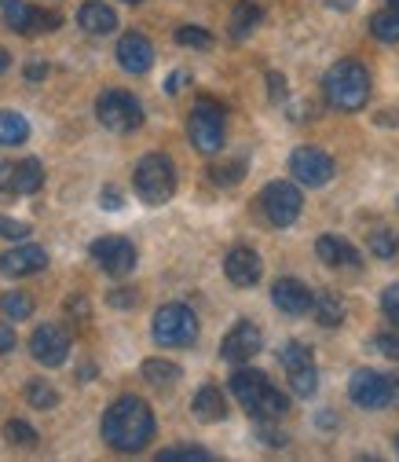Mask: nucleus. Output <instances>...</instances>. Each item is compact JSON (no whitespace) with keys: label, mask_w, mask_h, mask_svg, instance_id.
Instances as JSON below:
<instances>
[{"label":"nucleus","mask_w":399,"mask_h":462,"mask_svg":"<svg viewBox=\"0 0 399 462\" xmlns=\"http://www.w3.org/2000/svg\"><path fill=\"white\" fill-rule=\"evenodd\" d=\"M177 44L205 51V48H213V33H209V30H202V26H180V30H177Z\"/></svg>","instance_id":"nucleus-34"},{"label":"nucleus","mask_w":399,"mask_h":462,"mask_svg":"<svg viewBox=\"0 0 399 462\" xmlns=\"http://www.w3.org/2000/svg\"><path fill=\"white\" fill-rule=\"evenodd\" d=\"M290 172L301 188H326L333 180V158L319 147H297L290 158Z\"/></svg>","instance_id":"nucleus-12"},{"label":"nucleus","mask_w":399,"mask_h":462,"mask_svg":"<svg viewBox=\"0 0 399 462\" xmlns=\"http://www.w3.org/2000/svg\"><path fill=\"white\" fill-rule=\"evenodd\" d=\"M231 393L257 422H278L282 415H290V400L282 396L271 385V378L257 367H239L231 374Z\"/></svg>","instance_id":"nucleus-2"},{"label":"nucleus","mask_w":399,"mask_h":462,"mask_svg":"<svg viewBox=\"0 0 399 462\" xmlns=\"http://www.w3.org/2000/svg\"><path fill=\"white\" fill-rule=\"evenodd\" d=\"M44 74H48V67H44V63H30V67H26V78H30V81H41Z\"/></svg>","instance_id":"nucleus-45"},{"label":"nucleus","mask_w":399,"mask_h":462,"mask_svg":"<svg viewBox=\"0 0 399 462\" xmlns=\"http://www.w3.org/2000/svg\"><path fill=\"white\" fill-rule=\"evenodd\" d=\"M349 396H352L356 408H363V411L388 408V403H392V378H385L374 367H359L349 378Z\"/></svg>","instance_id":"nucleus-9"},{"label":"nucleus","mask_w":399,"mask_h":462,"mask_svg":"<svg viewBox=\"0 0 399 462\" xmlns=\"http://www.w3.org/2000/svg\"><path fill=\"white\" fill-rule=\"evenodd\" d=\"M26 136H30V122L23 118V114L0 110V143H5V147H19V143H26Z\"/></svg>","instance_id":"nucleus-26"},{"label":"nucleus","mask_w":399,"mask_h":462,"mask_svg":"<svg viewBox=\"0 0 399 462\" xmlns=\"http://www.w3.org/2000/svg\"><path fill=\"white\" fill-rule=\"evenodd\" d=\"M195 415H198V422H223L227 419V400H223V393L216 389V385H202L198 393H195Z\"/></svg>","instance_id":"nucleus-23"},{"label":"nucleus","mask_w":399,"mask_h":462,"mask_svg":"<svg viewBox=\"0 0 399 462\" xmlns=\"http://www.w3.org/2000/svg\"><path fill=\"white\" fill-rule=\"evenodd\" d=\"M41 184H44V165L37 158L0 165V191H8V195H33V191H41Z\"/></svg>","instance_id":"nucleus-16"},{"label":"nucleus","mask_w":399,"mask_h":462,"mask_svg":"<svg viewBox=\"0 0 399 462\" xmlns=\"http://www.w3.org/2000/svg\"><path fill=\"white\" fill-rule=\"evenodd\" d=\"M92 261L106 275H129L136 268V246L122 236H103V239L92 243Z\"/></svg>","instance_id":"nucleus-14"},{"label":"nucleus","mask_w":399,"mask_h":462,"mask_svg":"<svg viewBox=\"0 0 399 462\" xmlns=\"http://www.w3.org/2000/svg\"><path fill=\"white\" fill-rule=\"evenodd\" d=\"M187 81H191L187 74H173V78H168V85H165V88H168V92H173V96H177V92H180V88H184Z\"/></svg>","instance_id":"nucleus-44"},{"label":"nucleus","mask_w":399,"mask_h":462,"mask_svg":"<svg viewBox=\"0 0 399 462\" xmlns=\"http://www.w3.org/2000/svg\"><path fill=\"white\" fill-rule=\"evenodd\" d=\"M242 177H246V162H242V158H235V162H220V165L209 169V180H213L216 188H235Z\"/></svg>","instance_id":"nucleus-29"},{"label":"nucleus","mask_w":399,"mask_h":462,"mask_svg":"<svg viewBox=\"0 0 399 462\" xmlns=\"http://www.w3.org/2000/svg\"><path fill=\"white\" fill-rule=\"evenodd\" d=\"M30 353H33V360L44 364V367H63L67 356H70V334H67L59 323H44V327H37L33 337H30Z\"/></svg>","instance_id":"nucleus-13"},{"label":"nucleus","mask_w":399,"mask_h":462,"mask_svg":"<svg viewBox=\"0 0 399 462\" xmlns=\"http://www.w3.org/2000/svg\"><path fill=\"white\" fill-rule=\"evenodd\" d=\"M381 312H385V319L392 327H399V282H392V286L381 291Z\"/></svg>","instance_id":"nucleus-37"},{"label":"nucleus","mask_w":399,"mask_h":462,"mask_svg":"<svg viewBox=\"0 0 399 462\" xmlns=\"http://www.w3.org/2000/svg\"><path fill=\"white\" fill-rule=\"evenodd\" d=\"M132 184H136V195L147 206H161V202L173 199V191H177V169H173V162H168L165 154H147L136 165Z\"/></svg>","instance_id":"nucleus-4"},{"label":"nucleus","mask_w":399,"mask_h":462,"mask_svg":"<svg viewBox=\"0 0 399 462\" xmlns=\"http://www.w3.org/2000/svg\"><path fill=\"white\" fill-rule=\"evenodd\" d=\"M223 272H227V279H231L235 286H257L260 275H264V261H260L257 250L235 246L231 254H227V261H223Z\"/></svg>","instance_id":"nucleus-18"},{"label":"nucleus","mask_w":399,"mask_h":462,"mask_svg":"<svg viewBox=\"0 0 399 462\" xmlns=\"http://www.w3.org/2000/svg\"><path fill=\"white\" fill-rule=\"evenodd\" d=\"M41 268H48V254L41 246H33V243H23V246H15L8 254H0V272L5 275H33Z\"/></svg>","instance_id":"nucleus-20"},{"label":"nucleus","mask_w":399,"mask_h":462,"mask_svg":"<svg viewBox=\"0 0 399 462\" xmlns=\"http://www.w3.org/2000/svg\"><path fill=\"white\" fill-rule=\"evenodd\" d=\"M260 349H264L260 327L249 323V319H242V323H235L231 330H227V337H223V345H220V356H223L227 364H246V360H253Z\"/></svg>","instance_id":"nucleus-15"},{"label":"nucleus","mask_w":399,"mask_h":462,"mask_svg":"<svg viewBox=\"0 0 399 462\" xmlns=\"http://www.w3.org/2000/svg\"><path fill=\"white\" fill-rule=\"evenodd\" d=\"M122 5H143V0H122Z\"/></svg>","instance_id":"nucleus-47"},{"label":"nucleus","mask_w":399,"mask_h":462,"mask_svg":"<svg viewBox=\"0 0 399 462\" xmlns=\"http://www.w3.org/2000/svg\"><path fill=\"white\" fill-rule=\"evenodd\" d=\"M388 5H392V8H399V0H388Z\"/></svg>","instance_id":"nucleus-48"},{"label":"nucleus","mask_w":399,"mask_h":462,"mask_svg":"<svg viewBox=\"0 0 399 462\" xmlns=\"http://www.w3.org/2000/svg\"><path fill=\"white\" fill-rule=\"evenodd\" d=\"M322 92L330 99L333 110H345V114H356L367 106L370 99V74L359 60H340L326 78H322Z\"/></svg>","instance_id":"nucleus-3"},{"label":"nucleus","mask_w":399,"mask_h":462,"mask_svg":"<svg viewBox=\"0 0 399 462\" xmlns=\"http://www.w3.org/2000/svg\"><path fill=\"white\" fill-rule=\"evenodd\" d=\"M282 367H286V374H290V389L297 393V396H315V389H319V367H315V360H312V349L304 341H290L286 349H282Z\"/></svg>","instance_id":"nucleus-10"},{"label":"nucleus","mask_w":399,"mask_h":462,"mask_svg":"<svg viewBox=\"0 0 399 462\" xmlns=\"http://www.w3.org/2000/svg\"><path fill=\"white\" fill-rule=\"evenodd\" d=\"M0 15H5V23L23 37H41V33H48V30H55L63 23L59 15L41 12V8L26 5V0H5V5H0Z\"/></svg>","instance_id":"nucleus-11"},{"label":"nucleus","mask_w":399,"mask_h":462,"mask_svg":"<svg viewBox=\"0 0 399 462\" xmlns=\"http://www.w3.org/2000/svg\"><path fill=\"white\" fill-rule=\"evenodd\" d=\"M315 254L330 268H359L363 264V254L349 239H340V236H319L315 239Z\"/></svg>","instance_id":"nucleus-21"},{"label":"nucleus","mask_w":399,"mask_h":462,"mask_svg":"<svg viewBox=\"0 0 399 462\" xmlns=\"http://www.w3.org/2000/svg\"><path fill=\"white\" fill-rule=\"evenodd\" d=\"M367 246H370V254L374 257H381V261H392L395 254H399V239L392 236V231H385V227H377L374 236L367 239Z\"/></svg>","instance_id":"nucleus-31"},{"label":"nucleus","mask_w":399,"mask_h":462,"mask_svg":"<svg viewBox=\"0 0 399 462\" xmlns=\"http://www.w3.org/2000/svg\"><path fill=\"white\" fill-rule=\"evenodd\" d=\"M260 209H264L268 224H275V227H290V224L301 217V209H304L301 188L290 184V180H275V184H268V188L260 191Z\"/></svg>","instance_id":"nucleus-7"},{"label":"nucleus","mask_w":399,"mask_h":462,"mask_svg":"<svg viewBox=\"0 0 399 462\" xmlns=\"http://www.w3.org/2000/svg\"><path fill=\"white\" fill-rule=\"evenodd\" d=\"M95 118L110 129V133H136L143 125V106L132 92L122 88H106L95 99Z\"/></svg>","instance_id":"nucleus-5"},{"label":"nucleus","mask_w":399,"mask_h":462,"mask_svg":"<svg viewBox=\"0 0 399 462\" xmlns=\"http://www.w3.org/2000/svg\"><path fill=\"white\" fill-rule=\"evenodd\" d=\"M187 133H191V143L202 151V154H216L223 147V110L209 99H202L195 110H191V118H187Z\"/></svg>","instance_id":"nucleus-8"},{"label":"nucleus","mask_w":399,"mask_h":462,"mask_svg":"<svg viewBox=\"0 0 399 462\" xmlns=\"http://www.w3.org/2000/svg\"><path fill=\"white\" fill-rule=\"evenodd\" d=\"M312 312H315L319 327H326V330L345 323V305H340V298H333V294H315L312 298Z\"/></svg>","instance_id":"nucleus-25"},{"label":"nucleus","mask_w":399,"mask_h":462,"mask_svg":"<svg viewBox=\"0 0 399 462\" xmlns=\"http://www.w3.org/2000/svg\"><path fill=\"white\" fill-rule=\"evenodd\" d=\"M106 301H110L113 309H132V305H136V291H110Z\"/></svg>","instance_id":"nucleus-41"},{"label":"nucleus","mask_w":399,"mask_h":462,"mask_svg":"<svg viewBox=\"0 0 399 462\" xmlns=\"http://www.w3.org/2000/svg\"><path fill=\"white\" fill-rule=\"evenodd\" d=\"M0 309H5L8 319H26V316H33V298L23 294V291H8L5 298H0Z\"/></svg>","instance_id":"nucleus-30"},{"label":"nucleus","mask_w":399,"mask_h":462,"mask_svg":"<svg viewBox=\"0 0 399 462\" xmlns=\"http://www.w3.org/2000/svg\"><path fill=\"white\" fill-rule=\"evenodd\" d=\"M260 23H264V8L253 5V0H239L235 12H231V26H227V30H231L235 41H246Z\"/></svg>","instance_id":"nucleus-24"},{"label":"nucleus","mask_w":399,"mask_h":462,"mask_svg":"<svg viewBox=\"0 0 399 462\" xmlns=\"http://www.w3.org/2000/svg\"><path fill=\"white\" fill-rule=\"evenodd\" d=\"M374 349L385 356V360H395L399 364V327H388L374 337Z\"/></svg>","instance_id":"nucleus-36"},{"label":"nucleus","mask_w":399,"mask_h":462,"mask_svg":"<svg viewBox=\"0 0 399 462\" xmlns=\"http://www.w3.org/2000/svg\"><path fill=\"white\" fill-rule=\"evenodd\" d=\"M118 63H122V70H129V74H147L150 63H154L150 41H147L143 33H125L122 44H118Z\"/></svg>","instance_id":"nucleus-19"},{"label":"nucleus","mask_w":399,"mask_h":462,"mask_svg":"<svg viewBox=\"0 0 399 462\" xmlns=\"http://www.w3.org/2000/svg\"><path fill=\"white\" fill-rule=\"evenodd\" d=\"M158 458L161 462H213V451L195 448V444H184V448H165Z\"/></svg>","instance_id":"nucleus-32"},{"label":"nucleus","mask_w":399,"mask_h":462,"mask_svg":"<svg viewBox=\"0 0 399 462\" xmlns=\"http://www.w3.org/2000/svg\"><path fill=\"white\" fill-rule=\"evenodd\" d=\"M257 437H260L268 448H282V444H286V433H275V430H268V426H260Z\"/></svg>","instance_id":"nucleus-42"},{"label":"nucleus","mask_w":399,"mask_h":462,"mask_svg":"<svg viewBox=\"0 0 399 462\" xmlns=\"http://www.w3.org/2000/svg\"><path fill=\"white\" fill-rule=\"evenodd\" d=\"M8 63H12V60H8V51H5V48H0V74H5V70H8Z\"/></svg>","instance_id":"nucleus-46"},{"label":"nucleus","mask_w":399,"mask_h":462,"mask_svg":"<svg viewBox=\"0 0 399 462\" xmlns=\"http://www.w3.org/2000/svg\"><path fill=\"white\" fill-rule=\"evenodd\" d=\"M395 448H399V437H395Z\"/></svg>","instance_id":"nucleus-49"},{"label":"nucleus","mask_w":399,"mask_h":462,"mask_svg":"<svg viewBox=\"0 0 399 462\" xmlns=\"http://www.w3.org/2000/svg\"><path fill=\"white\" fill-rule=\"evenodd\" d=\"M370 33L381 41V44H395L399 41V8H385L370 19Z\"/></svg>","instance_id":"nucleus-27"},{"label":"nucleus","mask_w":399,"mask_h":462,"mask_svg":"<svg viewBox=\"0 0 399 462\" xmlns=\"http://www.w3.org/2000/svg\"><path fill=\"white\" fill-rule=\"evenodd\" d=\"M0 236H5V239H30V224L26 220H12V217H0Z\"/></svg>","instance_id":"nucleus-38"},{"label":"nucleus","mask_w":399,"mask_h":462,"mask_svg":"<svg viewBox=\"0 0 399 462\" xmlns=\"http://www.w3.org/2000/svg\"><path fill=\"white\" fill-rule=\"evenodd\" d=\"M26 400L33 408H55V403H59V393H55L48 382H26Z\"/></svg>","instance_id":"nucleus-33"},{"label":"nucleus","mask_w":399,"mask_h":462,"mask_svg":"<svg viewBox=\"0 0 399 462\" xmlns=\"http://www.w3.org/2000/svg\"><path fill=\"white\" fill-rule=\"evenodd\" d=\"M5 437H8L12 444H19V448H37V430L26 426V422H19V419L5 422Z\"/></svg>","instance_id":"nucleus-35"},{"label":"nucleus","mask_w":399,"mask_h":462,"mask_svg":"<svg viewBox=\"0 0 399 462\" xmlns=\"http://www.w3.org/2000/svg\"><path fill=\"white\" fill-rule=\"evenodd\" d=\"M198 337V316L187 305H161L154 312V341L165 349H184Z\"/></svg>","instance_id":"nucleus-6"},{"label":"nucleus","mask_w":399,"mask_h":462,"mask_svg":"<svg viewBox=\"0 0 399 462\" xmlns=\"http://www.w3.org/2000/svg\"><path fill=\"white\" fill-rule=\"evenodd\" d=\"M268 96H271L275 103H282V99L290 96V92H286V78H282V74H275V70L268 74Z\"/></svg>","instance_id":"nucleus-40"},{"label":"nucleus","mask_w":399,"mask_h":462,"mask_svg":"<svg viewBox=\"0 0 399 462\" xmlns=\"http://www.w3.org/2000/svg\"><path fill=\"white\" fill-rule=\"evenodd\" d=\"M99 206H103V209H110V213H118V209L125 206V195H122L118 188H103V195H99Z\"/></svg>","instance_id":"nucleus-39"},{"label":"nucleus","mask_w":399,"mask_h":462,"mask_svg":"<svg viewBox=\"0 0 399 462\" xmlns=\"http://www.w3.org/2000/svg\"><path fill=\"white\" fill-rule=\"evenodd\" d=\"M312 291L301 282V279H278L275 286H271V301H275V309L278 312H286V316H304V312H312Z\"/></svg>","instance_id":"nucleus-17"},{"label":"nucleus","mask_w":399,"mask_h":462,"mask_svg":"<svg viewBox=\"0 0 399 462\" xmlns=\"http://www.w3.org/2000/svg\"><path fill=\"white\" fill-rule=\"evenodd\" d=\"M154 437V415L140 396L113 400L103 415V440L113 451H143Z\"/></svg>","instance_id":"nucleus-1"},{"label":"nucleus","mask_w":399,"mask_h":462,"mask_svg":"<svg viewBox=\"0 0 399 462\" xmlns=\"http://www.w3.org/2000/svg\"><path fill=\"white\" fill-rule=\"evenodd\" d=\"M15 349V330L0 323V353H12Z\"/></svg>","instance_id":"nucleus-43"},{"label":"nucleus","mask_w":399,"mask_h":462,"mask_svg":"<svg viewBox=\"0 0 399 462\" xmlns=\"http://www.w3.org/2000/svg\"><path fill=\"white\" fill-rule=\"evenodd\" d=\"M77 26L92 37H103V33H113L118 15H113V8L103 5V0H88V5H81V12H77Z\"/></svg>","instance_id":"nucleus-22"},{"label":"nucleus","mask_w":399,"mask_h":462,"mask_svg":"<svg viewBox=\"0 0 399 462\" xmlns=\"http://www.w3.org/2000/svg\"><path fill=\"white\" fill-rule=\"evenodd\" d=\"M143 378L158 389H168V385H177L180 382V367L177 364H168V360H147L143 364Z\"/></svg>","instance_id":"nucleus-28"}]
</instances>
